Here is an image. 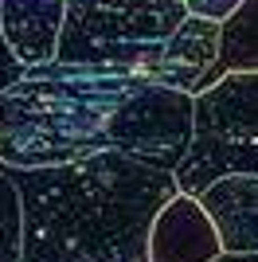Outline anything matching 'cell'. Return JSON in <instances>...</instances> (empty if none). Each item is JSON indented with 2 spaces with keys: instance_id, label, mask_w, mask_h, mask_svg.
Listing matches in <instances>:
<instances>
[{
  "instance_id": "6da1fadb",
  "label": "cell",
  "mask_w": 258,
  "mask_h": 262,
  "mask_svg": "<svg viewBox=\"0 0 258 262\" xmlns=\"http://www.w3.org/2000/svg\"><path fill=\"white\" fill-rule=\"evenodd\" d=\"M12 180L24 208L20 262H149L153 219L180 192L172 168L118 149L12 168Z\"/></svg>"
},
{
  "instance_id": "7a4b0ae2",
  "label": "cell",
  "mask_w": 258,
  "mask_h": 262,
  "mask_svg": "<svg viewBox=\"0 0 258 262\" xmlns=\"http://www.w3.org/2000/svg\"><path fill=\"white\" fill-rule=\"evenodd\" d=\"M141 71L51 63L24 67L0 90V161L12 168L86 161L114 149V121L141 82Z\"/></svg>"
},
{
  "instance_id": "3957f363",
  "label": "cell",
  "mask_w": 258,
  "mask_h": 262,
  "mask_svg": "<svg viewBox=\"0 0 258 262\" xmlns=\"http://www.w3.org/2000/svg\"><path fill=\"white\" fill-rule=\"evenodd\" d=\"M184 16V0H67L55 59L71 67L141 71L153 78Z\"/></svg>"
},
{
  "instance_id": "277c9868",
  "label": "cell",
  "mask_w": 258,
  "mask_h": 262,
  "mask_svg": "<svg viewBox=\"0 0 258 262\" xmlns=\"http://www.w3.org/2000/svg\"><path fill=\"white\" fill-rule=\"evenodd\" d=\"M192 118V145L176 164L180 192L200 196L227 172L258 176V71H235L200 90Z\"/></svg>"
},
{
  "instance_id": "5b68a950",
  "label": "cell",
  "mask_w": 258,
  "mask_h": 262,
  "mask_svg": "<svg viewBox=\"0 0 258 262\" xmlns=\"http://www.w3.org/2000/svg\"><path fill=\"white\" fill-rule=\"evenodd\" d=\"M196 98L161 78H141L114 121V149L157 161L176 172L196 129Z\"/></svg>"
},
{
  "instance_id": "8992f818",
  "label": "cell",
  "mask_w": 258,
  "mask_h": 262,
  "mask_svg": "<svg viewBox=\"0 0 258 262\" xmlns=\"http://www.w3.org/2000/svg\"><path fill=\"white\" fill-rule=\"evenodd\" d=\"M219 254H223V243L207 211L200 208V200L176 192L153 219L149 262H215Z\"/></svg>"
},
{
  "instance_id": "52a82bcc",
  "label": "cell",
  "mask_w": 258,
  "mask_h": 262,
  "mask_svg": "<svg viewBox=\"0 0 258 262\" xmlns=\"http://www.w3.org/2000/svg\"><path fill=\"white\" fill-rule=\"evenodd\" d=\"M200 208L215 223L223 254H254L258 251V176L227 172L200 192Z\"/></svg>"
},
{
  "instance_id": "ba28073f",
  "label": "cell",
  "mask_w": 258,
  "mask_h": 262,
  "mask_svg": "<svg viewBox=\"0 0 258 262\" xmlns=\"http://www.w3.org/2000/svg\"><path fill=\"white\" fill-rule=\"evenodd\" d=\"M67 0H0V32L24 67H43L59 51Z\"/></svg>"
},
{
  "instance_id": "9c48e42d",
  "label": "cell",
  "mask_w": 258,
  "mask_h": 262,
  "mask_svg": "<svg viewBox=\"0 0 258 262\" xmlns=\"http://www.w3.org/2000/svg\"><path fill=\"white\" fill-rule=\"evenodd\" d=\"M219 39H223V24L200 20V16H184V24L172 32L168 47H164V59H161L153 78H161L168 86H180L196 98V82L219 59Z\"/></svg>"
},
{
  "instance_id": "30bf717a",
  "label": "cell",
  "mask_w": 258,
  "mask_h": 262,
  "mask_svg": "<svg viewBox=\"0 0 258 262\" xmlns=\"http://www.w3.org/2000/svg\"><path fill=\"white\" fill-rule=\"evenodd\" d=\"M235 71H258V0H243L223 20V39H219V59L207 67V75L196 82V94L215 86L223 75Z\"/></svg>"
},
{
  "instance_id": "8fae6325",
  "label": "cell",
  "mask_w": 258,
  "mask_h": 262,
  "mask_svg": "<svg viewBox=\"0 0 258 262\" xmlns=\"http://www.w3.org/2000/svg\"><path fill=\"white\" fill-rule=\"evenodd\" d=\"M20 247H24L20 188L12 180V164L0 161V262H20Z\"/></svg>"
},
{
  "instance_id": "7c38bea8",
  "label": "cell",
  "mask_w": 258,
  "mask_h": 262,
  "mask_svg": "<svg viewBox=\"0 0 258 262\" xmlns=\"http://www.w3.org/2000/svg\"><path fill=\"white\" fill-rule=\"evenodd\" d=\"M188 4V16H200V20H215L223 24L231 12L243 4V0H184Z\"/></svg>"
},
{
  "instance_id": "4fadbf2b",
  "label": "cell",
  "mask_w": 258,
  "mask_h": 262,
  "mask_svg": "<svg viewBox=\"0 0 258 262\" xmlns=\"http://www.w3.org/2000/svg\"><path fill=\"white\" fill-rule=\"evenodd\" d=\"M20 78H24V63L8 51V43H4V32H0V90L16 86Z\"/></svg>"
},
{
  "instance_id": "5bb4252c",
  "label": "cell",
  "mask_w": 258,
  "mask_h": 262,
  "mask_svg": "<svg viewBox=\"0 0 258 262\" xmlns=\"http://www.w3.org/2000/svg\"><path fill=\"white\" fill-rule=\"evenodd\" d=\"M215 262H258V251L254 254H219Z\"/></svg>"
}]
</instances>
